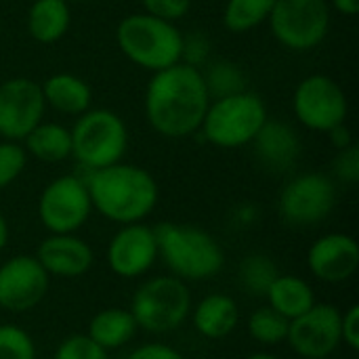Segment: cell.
<instances>
[{
	"label": "cell",
	"instance_id": "cell-1",
	"mask_svg": "<svg viewBox=\"0 0 359 359\" xmlns=\"http://www.w3.org/2000/svg\"><path fill=\"white\" fill-rule=\"evenodd\" d=\"M208 105L206 78L191 63L156 72L145 95V114L151 128L170 139L194 135L202 126Z\"/></svg>",
	"mask_w": 359,
	"mask_h": 359
},
{
	"label": "cell",
	"instance_id": "cell-2",
	"mask_svg": "<svg viewBox=\"0 0 359 359\" xmlns=\"http://www.w3.org/2000/svg\"><path fill=\"white\" fill-rule=\"evenodd\" d=\"M84 183L93 208L120 225L141 223L154 212L160 196L156 179L145 168L122 162L90 170Z\"/></svg>",
	"mask_w": 359,
	"mask_h": 359
},
{
	"label": "cell",
	"instance_id": "cell-3",
	"mask_svg": "<svg viewBox=\"0 0 359 359\" xmlns=\"http://www.w3.org/2000/svg\"><path fill=\"white\" fill-rule=\"evenodd\" d=\"M158 257L183 282H202L215 278L223 267V250L219 242L204 229L160 223L156 229Z\"/></svg>",
	"mask_w": 359,
	"mask_h": 359
},
{
	"label": "cell",
	"instance_id": "cell-4",
	"mask_svg": "<svg viewBox=\"0 0 359 359\" xmlns=\"http://www.w3.org/2000/svg\"><path fill=\"white\" fill-rule=\"evenodd\" d=\"M120 50L137 65L160 72L177 65L185 53L179 29L164 19L151 15H128L116 29Z\"/></svg>",
	"mask_w": 359,
	"mask_h": 359
},
{
	"label": "cell",
	"instance_id": "cell-5",
	"mask_svg": "<svg viewBox=\"0 0 359 359\" xmlns=\"http://www.w3.org/2000/svg\"><path fill=\"white\" fill-rule=\"evenodd\" d=\"M137 328L151 334L177 330L191 313V292L175 276H158L143 282L133 294L130 309Z\"/></svg>",
	"mask_w": 359,
	"mask_h": 359
},
{
	"label": "cell",
	"instance_id": "cell-6",
	"mask_svg": "<svg viewBox=\"0 0 359 359\" xmlns=\"http://www.w3.org/2000/svg\"><path fill=\"white\" fill-rule=\"evenodd\" d=\"M265 122V103L257 95L242 90L229 97H221L208 105L200 128L208 143L223 149H236L252 143Z\"/></svg>",
	"mask_w": 359,
	"mask_h": 359
},
{
	"label": "cell",
	"instance_id": "cell-7",
	"mask_svg": "<svg viewBox=\"0 0 359 359\" xmlns=\"http://www.w3.org/2000/svg\"><path fill=\"white\" fill-rule=\"evenodd\" d=\"M72 135V156L88 172L118 164L128 145V133L122 118L109 109L84 111Z\"/></svg>",
	"mask_w": 359,
	"mask_h": 359
},
{
	"label": "cell",
	"instance_id": "cell-8",
	"mask_svg": "<svg viewBox=\"0 0 359 359\" xmlns=\"http://www.w3.org/2000/svg\"><path fill=\"white\" fill-rule=\"evenodd\" d=\"M273 36L292 50L318 46L330 27L326 0H276L269 15Z\"/></svg>",
	"mask_w": 359,
	"mask_h": 359
},
{
	"label": "cell",
	"instance_id": "cell-9",
	"mask_svg": "<svg viewBox=\"0 0 359 359\" xmlns=\"http://www.w3.org/2000/svg\"><path fill=\"white\" fill-rule=\"evenodd\" d=\"M86 183L74 175L50 181L38 200V217L50 233H76L90 217Z\"/></svg>",
	"mask_w": 359,
	"mask_h": 359
},
{
	"label": "cell",
	"instance_id": "cell-10",
	"mask_svg": "<svg viewBox=\"0 0 359 359\" xmlns=\"http://www.w3.org/2000/svg\"><path fill=\"white\" fill-rule=\"evenodd\" d=\"M337 204V189L330 177L305 172L294 177L280 196V215L292 227H309L324 221Z\"/></svg>",
	"mask_w": 359,
	"mask_h": 359
},
{
	"label": "cell",
	"instance_id": "cell-11",
	"mask_svg": "<svg viewBox=\"0 0 359 359\" xmlns=\"http://www.w3.org/2000/svg\"><path fill=\"white\" fill-rule=\"evenodd\" d=\"M349 105L343 88L328 76L305 78L294 93V114L311 130L330 133L343 126Z\"/></svg>",
	"mask_w": 359,
	"mask_h": 359
},
{
	"label": "cell",
	"instance_id": "cell-12",
	"mask_svg": "<svg viewBox=\"0 0 359 359\" xmlns=\"http://www.w3.org/2000/svg\"><path fill=\"white\" fill-rule=\"evenodd\" d=\"M286 343L303 359H328L341 345V311L330 303H316L290 322Z\"/></svg>",
	"mask_w": 359,
	"mask_h": 359
},
{
	"label": "cell",
	"instance_id": "cell-13",
	"mask_svg": "<svg viewBox=\"0 0 359 359\" xmlns=\"http://www.w3.org/2000/svg\"><path fill=\"white\" fill-rule=\"evenodd\" d=\"M42 86L29 78H13L0 84V135L6 141L25 139L44 116Z\"/></svg>",
	"mask_w": 359,
	"mask_h": 359
},
{
	"label": "cell",
	"instance_id": "cell-14",
	"mask_svg": "<svg viewBox=\"0 0 359 359\" xmlns=\"http://www.w3.org/2000/svg\"><path fill=\"white\" fill-rule=\"evenodd\" d=\"M48 292V273L36 257L17 255L0 265V307L25 313L42 303Z\"/></svg>",
	"mask_w": 359,
	"mask_h": 359
},
{
	"label": "cell",
	"instance_id": "cell-15",
	"mask_svg": "<svg viewBox=\"0 0 359 359\" xmlns=\"http://www.w3.org/2000/svg\"><path fill=\"white\" fill-rule=\"evenodd\" d=\"M158 259V242L151 227L143 223L122 225L107 246L109 269L126 280H135L151 269Z\"/></svg>",
	"mask_w": 359,
	"mask_h": 359
},
{
	"label": "cell",
	"instance_id": "cell-16",
	"mask_svg": "<svg viewBox=\"0 0 359 359\" xmlns=\"http://www.w3.org/2000/svg\"><path fill=\"white\" fill-rule=\"evenodd\" d=\"M307 265L311 273L326 284L347 282L359 267V244L347 233H326L311 244Z\"/></svg>",
	"mask_w": 359,
	"mask_h": 359
},
{
	"label": "cell",
	"instance_id": "cell-17",
	"mask_svg": "<svg viewBox=\"0 0 359 359\" xmlns=\"http://www.w3.org/2000/svg\"><path fill=\"white\" fill-rule=\"evenodd\" d=\"M36 259L48 278L72 280L84 276L93 267L95 255L90 246L74 233H50L40 242Z\"/></svg>",
	"mask_w": 359,
	"mask_h": 359
},
{
	"label": "cell",
	"instance_id": "cell-18",
	"mask_svg": "<svg viewBox=\"0 0 359 359\" xmlns=\"http://www.w3.org/2000/svg\"><path fill=\"white\" fill-rule=\"evenodd\" d=\"M252 145L261 164L276 172L288 170L301 154L297 133L284 122H265L252 139Z\"/></svg>",
	"mask_w": 359,
	"mask_h": 359
},
{
	"label": "cell",
	"instance_id": "cell-19",
	"mask_svg": "<svg viewBox=\"0 0 359 359\" xmlns=\"http://www.w3.org/2000/svg\"><path fill=\"white\" fill-rule=\"evenodd\" d=\"M191 320L204 339H225L240 324V307L227 294H208L194 307Z\"/></svg>",
	"mask_w": 359,
	"mask_h": 359
},
{
	"label": "cell",
	"instance_id": "cell-20",
	"mask_svg": "<svg viewBox=\"0 0 359 359\" xmlns=\"http://www.w3.org/2000/svg\"><path fill=\"white\" fill-rule=\"evenodd\" d=\"M265 299H267V307L284 316L288 322L307 313L316 305L313 288L309 286V282L297 276H278L269 286Z\"/></svg>",
	"mask_w": 359,
	"mask_h": 359
},
{
	"label": "cell",
	"instance_id": "cell-21",
	"mask_svg": "<svg viewBox=\"0 0 359 359\" xmlns=\"http://www.w3.org/2000/svg\"><path fill=\"white\" fill-rule=\"evenodd\" d=\"M137 330H139L137 322L128 309L109 307V309H103L97 316H93L86 337L90 341H95L101 349L114 351V349L124 347L135 337Z\"/></svg>",
	"mask_w": 359,
	"mask_h": 359
},
{
	"label": "cell",
	"instance_id": "cell-22",
	"mask_svg": "<svg viewBox=\"0 0 359 359\" xmlns=\"http://www.w3.org/2000/svg\"><path fill=\"white\" fill-rule=\"evenodd\" d=\"M44 101L61 114L78 116L90 107V88L88 84L72 74L50 76L42 86Z\"/></svg>",
	"mask_w": 359,
	"mask_h": 359
},
{
	"label": "cell",
	"instance_id": "cell-23",
	"mask_svg": "<svg viewBox=\"0 0 359 359\" xmlns=\"http://www.w3.org/2000/svg\"><path fill=\"white\" fill-rule=\"evenodd\" d=\"M69 27L67 0H36L27 15V29L42 44L57 42Z\"/></svg>",
	"mask_w": 359,
	"mask_h": 359
},
{
	"label": "cell",
	"instance_id": "cell-24",
	"mask_svg": "<svg viewBox=\"0 0 359 359\" xmlns=\"http://www.w3.org/2000/svg\"><path fill=\"white\" fill-rule=\"evenodd\" d=\"M25 149L40 162L55 164L72 156V135L61 124H38L25 139Z\"/></svg>",
	"mask_w": 359,
	"mask_h": 359
},
{
	"label": "cell",
	"instance_id": "cell-25",
	"mask_svg": "<svg viewBox=\"0 0 359 359\" xmlns=\"http://www.w3.org/2000/svg\"><path fill=\"white\" fill-rule=\"evenodd\" d=\"M273 4L276 0H229L223 13V23L236 34L248 32L269 19Z\"/></svg>",
	"mask_w": 359,
	"mask_h": 359
},
{
	"label": "cell",
	"instance_id": "cell-26",
	"mask_svg": "<svg viewBox=\"0 0 359 359\" xmlns=\"http://www.w3.org/2000/svg\"><path fill=\"white\" fill-rule=\"evenodd\" d=\"M290 322L273 311L271 307H259L248 318V334L255 343L273 347L280 343H286Z\"/></svg>",
	"mask_w": 359,
	"mask_h": 359
},
{
	"label": "cell",
	"instance_id": "cell-27",
	"mask_svg": "<svg viewBox=\"0 0 359 359\" xmlns=\"http://www.w3.org/2000/svg\"><path fill=\"white\" fill-rule=\"evenodd\" d=\"M278 276L276 263L265 255H250L240 265V284L252 297H265Z\"/></svg>",
	"mask_w": 359,
	"mask_h": 359
},
{
	"label": "cell",
	"instance_id": "cell-28",
	"mask_svg": "<svg viewBox=\"0 0 359 359\" xmlns=\"http://www.w3.org/2000/svg\"><path fill=\"white\" fill-rule=\"evenodd\" d=\"M0 359H36L32 337L15 324H0Z\"/></svg>",
	"mask_w": 359,
	"mask_h": 359
},
{
	"label": "cell",
	"instance_id": "cell-29",
	"mask_svg": "<svg viewBox=\"0 0 359 359\" xmlns=\"http://www.w3.org/2000/svg\"><path fill=\"white\" fill-rule=\"evenodd\" d=\"M53 359H109L107 351L101 349L95 341H90L86 334H74L67 337L55 351Z\"/></svg>",
	"mask_w": 359,
	"mask_h": 359
},
{
	"label": "cell",
	"instance_id": "cell-30",
	"mask_svg": "<svg viewBox=\"0 0 359 359\" xmlns=\"http://www.w3.org/2000/svg\"><path fill=\"white\" fill-rule=\"evenodd\" d=\"M25 149L13 141L0 143V191L8 187L25 168Z\"/></svg>",
	"mask_w": 359,
	"mask_h": 359
},
{
	"label": "cell",
	"instance_id": "cell-31",
	"mask_svg": "<svg viewBox=\"0 0 359 359\" xmlns=\"http://www.w3.org/2000/svg\"><path fill=\"white\" fill-rule=\"evenodd\" d=\"M143 6L147 8V15L172 23L187 15L191 0H143Z\"/></svg>",
	"mask_w": 359,
	"mask_h": 359
},
{
	"label": "cell",
	"instance_id": "cell-32",
	"mask_svg": "<svg viewBox=\"0 0 359 359\" xmlns=\"http://www.w3.org/2000/svg\"><path fill=\"white\" fill-rule=\"evenodd\" d=\"M334 172L345 183H358L359 179V149L355 145H349L339 151L334 160Z\"/></svg>",
	"mask_w": 359,
	"mask_h": 359
},
{
	"label": "cell",
	"instance_id": "cell-33",
	"mask_svg": "<svg viewBox=\"0 0 359 359\" xmlns=\"http://www.w3.org/2000/svg\"><path fill=\"white\" fill-rule=\"evenodd\" d=\"M341 343L349 349H359V307L351 305L345 313H341Z\"/></svg>",
	"mask_w": 359,
	"mask_h": 359
},
{
	"label": "cell",
	"instance_id": "cell-34",
	"mask_svg": "<svg viewBox=\"0 0 359 359\" xmlns=\"http://www.w3.org/2000/svg\"><path fill=\"white\" fill-rule=\"evenodd\" d=\"M128 359H185L183 353H179L177 349L168 347V345H162V343H147V345H141L137 347Z\"/></svg>",
	"mask_w": 359,
	"mask_h": 359
},
{
	"label": "cell",
	"instance_id": "cell-35",
	"mask_svg": "<svg viewBox=\"0 0 359 359\" xmlns=\"http://www.w3.org/2000/svg\"><path fill=\"white\" fill-rule=\"evenodd\" d=\"M330 135H332L334 145H337L339 149H345V147H349V145H351V137H349V133H347V128H345V126H337L334 130H330Z\"/></svg>",
	"mask_w": 359,
	"mask_h": 359
},
{
	"label": "cell",
	"instance_id": "cell-36",
	"mask_svg": "<svg viewBox=\"0 0 359 359\" xmlns=\"http://www.w3.org/2000/svg\"><path fill=\"white\" fill-rule=\"evenodd\" d=\"M337 11L343 13V15H358L359 11V0H332Z\"/></svg>",
	"mask_w": 359,
	"mask_h": 359
},
{
	"label": "cell",
	"instance_id": "cell-37",
	"mask_svg": "<svg viewBox=\"0 0 359 359\" xmlns=\"http://www.w3.org/2000/svg\"><path fill=\"white\" fill-rule=\"evenodd\" d=\"M6 242H8V223H6L4 215L0 212V252L4 250Z\"/></svg>",
	"mask_w": 359,
	"mask_h": 359
},
{
	"label": "cell",
	"instance_id": "cell-38",
	"mask_svg": "<svg viewBox=\"0 0 359 359\" xmlns=\"http://www.w3.org/2000/svg\"><path fill=\"white\" fill-rule=\"evenodd\" d=\"M246 359H280V358H278V355H273V353H267V351H259V353L248 355Z\"/></svg>",
	"mask_w": 359,
	"mask_h": 359
},
{
	"label": "cell",
	"instance_id": "cell-39",
	"mask_svg": "<svg viewBox=\"0 0 359 359\" xmlns=\"http://www.w3.org/2000/svg\"><path fill=\"white\" fill-rule=\"evenodd\" d=\"M72 2H88V0H72Z\"/></svg>",
	"mask_w": 359,
	"mask_h": 359
}]
</instances>
